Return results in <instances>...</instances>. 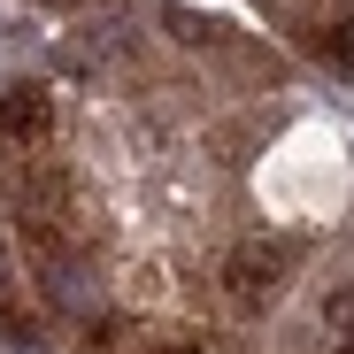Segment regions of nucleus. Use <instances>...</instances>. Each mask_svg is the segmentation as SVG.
Returning a JSON list of instances; mask_svg holds the SVG:
<instances>
[{
	"mask_svg": "<svg viewBox=\"0 0 354 354\" xmlns=\"http://www.w3.org/2000/svg\"><path fill=\"white\" fill-rule=\"evenodd\" d=\"M0 124H8L16 139H46L54 108H46V93H39V85H8V93H0Z\"/></svg>",
	"mask_w": 354,
	"mask_h": 354,
	"instance_id": "2",
	"label": "nucleus"
},
{
	"mask_svg": "<svg viewBox=\"0 0 354 354\" xmlns=\"http://www.w3.org/2000/svg\"><path fill=\"white\" fill-rule=\"evenodd\" d=\"M46 285H54V301H62V308H93V285H85V270H70V262H46Z\"/></svg>",
	"mask_w": 354,
	"mask_h": 354,
	"instance_id": "3",
	"label": "nucleus"
},
{
	"mask_svg": "<svg viewBox=\"0 0 354 354\" xmlns=\"http://www.w3.org/2000/svg\"><path fill=\"white\" fill-rule=\"evenodd\" d=\"M154 354H201V346H185V339H177V346H154Z\"/></svg>",
	"mask_w": 354,
	"mask_h": 354,
	"instance_id": "6",
	"label": "nucleus"
},
{
	"mask_svg": "<svg viewBox=\"0 0 354 354\" xmlns=\"http://www.w3.org/2000/svg\"><path fill=\"white\" fill-rule=\"evenodd\" d=\"M339 354H354V339H346V346H339Z\"/></svg>",
	"mask_w": 354,
	"mask_h": 354,
	"instance_id": "8",
	"label": "nucleus"
},
{
	"mask_svg": "<svg viewBox=\"0 0 354 354\" xmlns=\"http://www.w3.org/2000/svg\"><path fill=\"white\" fill-rule=\"evenodd\" d=\"M162 24H169V31H177V39H193V46H201V39H208V24H201V16H193V8H162Z\"/></svg>",
	"mask_w": 354,
	"mask_h": 354,
	"instance_id": "4",
	"label": "nucleus"
},
{
	"mask_svg": "<svg viewBox=\"0 0 354 354\" xmlns=\"http://www.w3.org/2000/svg\"><path fill=\"white\" fill-rule=\"evenodd\" d=\"M0 292H8V247H0Z\"/></svg>",
	"mask_w": 354,
	"mask_h": 354,
	"instance_id": "7",
	"label": "nucleus"
},
{
	"mask_svg": "<svg viewBox=\"0 0 354 354\" xmlns=\"http://www.w3.org/2000/svg\"><path fill=\"white\" fill-rule=\"evenodd\" d=\"M324 54H331V62H339V70H346V77H354V24H339V31H331V39H324Z\"/></svg>",
	"mask_w": 354,
	"mask_h": 354,
	"instance_id": "5",
	"label": "nucleus"
},
{
	"mask_svg": "<svg viewBox=\"0 0 354 354\" xmlns=\"http://www.w3.org/2000/svg\"><path fill=\"white\" fill-rule=\"evenodd\" d=\"M285 270H292V247H285V239H254V247L231 254V292H247V301H270V292L285 285Z\"/></svg>",
	"mask_w": 354,
	"mask_h": 354,
	"instance_id": "1",
	"label": "nucleus"
}]
</instances>
